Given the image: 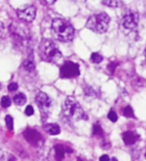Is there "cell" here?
Here are the masks:
<instances>
[{
	"instance_id": "17",
	"label": "cell",
	"mask_w": 146,
	"mask_h": 161,
	"mask_svg": "<svg viewBox=\"0 0 146 161\" xmlns=\"http://www.w3.org/2000/svg\"><path fill=\"white\" fill-rule=\"evenodd\" d=\"M123 115L127 118H134V113H133V109L130 106H127L123 110Z\"/></svg>"
},
{
	"instance_id": "28",
	"label": "cell",
	"mask_w": 146,
	"mask_h": 161,
	"mask_svg": "<svg viewBox=\"0 0 146 161\" xmlns=\"http://www.w3.org/2000/svg\"><path fill=\"white\" fill-rule=\"evenodd\" d=\"M144 56H145V58H146V48H145V50H144Z\"/></svg>"
},
{
	"instance_id": "4",
	"label": "cell",
	"mask_w": 146,
	"mask_h": 161,
	"mask_svg": "<svg viewBox=\"0 0 146 161\" xmlns=\"http://www.w3.org/2000/svg\"><path fill=\"white\" fill-rule=\"evenodd\" d=\"M110 22V17L105 12H100L91 15L86 22V27L95 33H104L107 31Z\"/></svg>"
},
{
	"instance_id": "18",
	"label": "cell",
	"mask_w": 146,
	"mask_h": 161,
	"mask_svg": "<svg viewBox=\"0 0 146 161\" xmlns=\"http://www.w3.org/2000/svg\"><path fill=\"white\" fill-rule=\"evenodd\" d=\"M0 104H1V106L3 108H7L11 105V100H10V98L7 97V96H4V97L1 98V102H0Z\"/></svg>"
},
{
	"instance_id": "8",
	"label": "cell",
	"mask_w": 146,
	"mask_h": 161,
	"mask_svg": "<svg viewBox=\"0 0 146 161\" xmlns=\"http://www.w3.org/2000/svg\"><path fill=\"white\" fill-rule=\"evenodd\" d=\"M17 16L20 20L25 22H31L34 20L36 16V8L32 5L25 6L17 9Z\"/></svg>"
},
{
	"instance_id": "14",
	"label": "cell",
	"mask_w": 146,
	"mask_h": 161,
	"mask_svg": "<svg viewBox=\"0 0 146 161\" xmlns=\"http://www.w3.org/2000/svg\"><path fill=\"white\" fill-rule=\"evenodd\" d=\"M13 101H14V103H15L16 105H18V106H23L24 104L26 103L27 99H26V96L24 95V94L19 93V94H17V95L14 96Z\"/></svg>"
},
{
	"instance_id": "3",
	"label": "cell",
	"mask_w": 146,
	"mask_h": 161,
	"mask_svg": "<svg viewBox=\"0 0 146 161\" xmlns=\"http://www.w3.org/2000/svg\"><path fill=\"white\" fill-rule=\"evenodd\" d=\"M62 112L63 115L67 118L68 120L73 122L80 121V120H86L87 117L85 115L84 111L79 105V103L72 97H68L63 102L62 106Z\"/></svg>"
},
{
	"instance_id": "30",
	"label": "cell",
	"mask_w": 146,
	"mask_h": 161,
	"mask_svg": "<svg viewBox=\"0 0 146 161\" xmlns=\"http://www.w3.org/2000/svg\"><path fill=\"white\" fill-rule=\"evenodd\" d=\"M78 161H83L82 159H80V158H78Z\"/></svg>"
},
{
	"instance_id": "19",
	"label": "cell",
	"mask_w": 146,
	"mask_h": 161,
	"mask_svg": "<svg viewBox=\"0 0 146 161\" xmlns=\"http://www.w3.org/2000/svg\"><path fill=\"white\" fill-rule=\"evenodd\" d=\"M5 122H6V126L9 130H13V118L11 116H6L5 117Z\"/></svg>"
},
{
	"instance_id": "25",
	"label": "cell",
	"mask_w": 146,
	"mask_h": 161,
	"mask_svg": "<svg viewBox=\"0 0 146 161\" xmlns=\"http://www.w3.org/2000/svg\"><path fill=\"white\" fill-rule=\"evenodd\" d=\"M3 31H4V26H3V23H2V22L0 21V37H1L2 34H3Z\"/></svg>"
},
{
	"instance_id": "32",
	"label": "cell",
	"mask_w": 146,
	"mask_h": 161,
	"mask_svg": "<svg viewBox=\"0 0 146 161\" xmlns=\"http://www.w3.org/2000/svg\"><path fill=\"white\" fill-rule=\"evenodd\" d=\"M145 157H146V152H145Z\"/></svg>"
},
{
	"instance_id": "23",
	"label": "cell",
	"mask_w": 146,
	"mask_h": 161,
	"mask_svg": "<svg viewBox=\"0 0 146 161\" xmlns=\"http://www.w3.org/2000/svg\"><path fill=\"white\" fill-rule=\"evenodd\" d=\"M17 89H18V85L16 83H11V84H9V86H8V90H9L10 92H14Z\"/></svg>"
},
{
	"instance_id": "9",
	"label": "cell",
	"mask_w": 146,
	"mask_h": 161,
	"mask_svg": "<svg viewBox=\"0 0 146 161\" xmlns=\"http://www.w3.org/2000/svg\"><path fill=\"white\" fill-rule=\"evenodd\" d=\"M23 136L30 144L32 145H35V146H39L42 144L43 140H42V136L38 133L37 131L33 129H27L24 131Z\"/></svg>"
},
{
	"instance_id": "20",
	"label": "cell",
	"mask_w": 146,
	"mask_h": 161,
	"mask_svg": "<svg viewBox=\"0 0 146 161\" xmlns=\"http://www.w3.org/2000/svg\"><path fill=\"white\" fill-rule=\"evenodd\" d=\"M93 134H94V135H98V136L102 135L103 131H102V128L100 127V125L95 124V125L93 126Z\"/></svg>"
},
{
	"instance_id": "13",
	"label": "cell",
	"mask_w": 146,
	"mask_h": 161,
	"mask_svg": "<svg viewBox=\"0 0 146 161\" xmlns=\"http://www.w3.org/2000/svg\"><path fill=\"white\" fill-rule=\"evenodd\" d=\"M55 158H56V161H62L64 158V152H65V150H64V147L62 145H56L55 146Z\"/></svg>"
},
{
	"instance_id": "12",
	"label": "cell",
	"mask_w": 146,
	"mask_h": 161,
	"mask_svg": "<svg viewBox=\"0 0 146 161\" xmlns=\"http://www.w3.org/2000/svg\"><path fill=\"white\" fill-rule=\"evenodd\" d=\"M23 68L27 72H33L35 70V62H34L33 56H29L23 62Z\"/></svg>"
},
{
	"instance_id": "2",
	"label": "cell",
	"mask_w": 146,
	"mask_h": 161,
	"mask_svg": "<svg viewBox=\"0 0 146 161\" xmlns=\"http://www.w3.org/2000/svg\"><path fill=\"white\" fill-rule=\"evenodd\" d=\"M40 58L47 62H58L62 58V54L51 39H42L39 44Z\"/></svg>"
},
{
	"instance_id": "21",
	"label": "cell",
	"mask_w": 146,
	"mask_h": 161,
	"mask_svg": "<svg viewBox=\"0 0 146 161\" xmlns=\"http://www.w3.org/2000/svg\"><path fill=\"white\" fill-rule=\"evenodd\" d=\"M108 118H109V120H110L111 122H116L117 120H118V117H117V114L115 113V112L113 111V110H111V111L109 112Z\"/></svg>"
},
{
	"instance_id": "15",
	"label": "cell",
	"mask_w": 146,
	"mask_h": 161,
	"mask_svg": "<svg viewBox=\"0 0 146 161\" xmlns=\"http://www.w3.org/2000/svg\"><path fill=\"white\" fill-rule=\"evenodd\" d=\"M102 3L109 7H117L120 5L121 0H102Z\"/></svg>"
},
{
	"instance_id": "10",
	"label": "cell",
	"mask_w": 146,
	"mask_h": 161,
	"mask_svg": "<svg viewBox=\"0 0 146 161\" xmlns=\"http://www.w3.org/2000/svg\"><path fill=\"white\" fill-rule=\"evenodd\" d=\"M122 138H123V141L126 145H132L136 142L137 137L133 132L131 131H126L122 134Z\"/></svg>"
},
{
	"instance_id": "7",
	"label": "cell",
	"mask_w": 146,
	"mask_h": 161,
	"mask_svg": "<svg viewBox=\"0 0 146 161\" xmlns=\"http://www.w3.org/2000/svg\"><path fill=\"white\" fill-rule=\"evenodd\" d=\"M80 74L79 66L73 62H66L60 68V77L62 79H72Z\"/></svg>"
},
{
	"instance_id": "22",
	"label": "cell",
	"mask_w": 146,
	"mask_h": 161,
	"mask_svg": "<svg viewBox=\"0 0 146 161\" xmlns=\"http://www.w3.org/2000/svg\"><path fill=\"white\" fill-rule=\"evenodd\" d=\"M25 114L27 116H31L34 114V110H33V107L32 106H27L25 109Z\"/></svg>"
},
{
	"instance_id": "1",
	"label": "cell",
	"mask_w": 146,
	"mask_h": 161,
	"mask_svg": "<svg viewBox=\"0 0 146 161\" xmlns=\"http://www.w3.org/2000/svg\"><path fill=\"white\" fill-rule=\"evenodd\" d=\"M53 35L62 42L71 41L74 37L75 30L72 24L63 18H55L51 24Z\"/></svg>"
},
{
	"instance_id": "16",
	"label": "cell",
	"mask_w": 146,
	"mask_h": 161,
	"mask_svg": "<svg viewBox=\"0 0 146 161\" xmlns=\"http://www.w3.org/2000/svg\"><path fill=\"white\" fill-rule=\"evenodd\" d=\"M90 60H91V62H92L93 64H99V62H102L103 56H101L100 54H98V52H93V54H91V56H90Z\"/></svg>"
},
{
	"instance_id": "6",
	"label": "cell",
	"mask_w": 146,
	"mask_h": 161,
	"mask_svg": "<svg viewBox=\"0 0 146 161\" xmlns=\"http://www.w3.org/2000/svg\"><path fill=\"white\" fill-rule=\"evenodd\" d=\"M35 101L37 106L39 107L42 117H47L50 110H51L52 100L48 97L47 94L43 93V92H38L35 97Z\"/></svg>"
},
{
	"instance_id": "24",
	"label": "cell",
	"mask_w": 146,
	"mask_h": 161,
	"mask_svg": "<svg viewBox=\"0 0 146 161\" xmlns=\"http://www.w3.org/2000/svg\"><path fill=\"white\" fill-rule=\"evenodd\" d=\"M99 161H109V157H108V155H102L101 156L100 158H99Z\"/></svg>"
},
{
	"instance_id": "31",
	"label": "cell",
	"mask_w": 146,
	"mask_h": 161,
	"mask_svg": "<svg viewBox=\"0 0 146 161\" xmlns=\"http://www.w3.org/2000/svg\"><path fill=\"white\" fill-rule=\"evenodd\" d=\"M0 89H1V85H0Z\"/></svg>"
},
{
	"instance_id": "27",
	"label": "cell",
	"mask_w": 146,
	"mask_h": 161,
	"mask_svg": "<svg viewBox=\"0 0 146 161\" xmlns=\"http://www.w3.org/2000/svg\"><path fill=\"white\" fill-rule=\"evenodd\" d=\"M0 161H3V153L1 150H0Z\"/></svg>"
},
{
	"instance_id": "11",
	"label": "cell",
	"mask_w": 146,
	"mask_h": 161,
	"mask_svg": "<svg viewBox=\"0 0 146 161\" xmlns=\"http://www.w3.org/2000/svg\"><path fill=\"white\" fill-rule=\"evenodd\" d=\"M43 128L50 135H58L60 133V127L57 124H46Z\"/></svg>"
},
{
	"instance_id": "5",
	"label": "cell",
	"mask_w": 146,
	"mask_h": 161,
	"mask_svg": "<svg viewBox=\"0 0 146 161\" xmlns=\"http://www.w3.org/2000/svg\"><path fill=\"white\" fill-rule=\"evenodd\" d=\"M139 16L135 12H127L121 18L120 25L124 31L131 32L135 30L138 26Z\"/></svg>"
},
{
	"instance_id": "29",
	"label": "cell",
	"mask_w": 146,
	"mask_h": 161,
	"mask_svg": "<svg viewBox=\"0 0 146 161\" xmlns=\"http://www.w3.org/2000/svg\"><path fill=\"white\" fill-rule=\"evenodd\" d=\"M112 161H117V160L115 159V158H112Z\"/></svg>"
},
{
	"instance_id": "26",
	"label": "cell",
	"mask_w": 146,
	"mask_h": 161,
	"mask_svg": "<svg viewBox=\"0 0 146 161\" xmlns=\"http://www.w3.org/2000/svg\"><path fill=\"white\" fill-rule=\"evenodd\" d=\"M46 1V3L47 4H49V5H51V4H53V3H55L57 0H45Z\"/></svg>"
}]
</instances>
